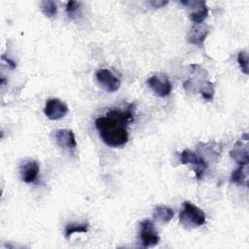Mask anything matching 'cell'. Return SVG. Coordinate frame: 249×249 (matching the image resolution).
I'll return each mask as SVG.
<instances>
[{"label": "cell", "mask_w": 249, "mask_h": 249, "mask_svg": "<svg viewBox=\"0 0 249 249\" xmlns=\"http://www.w3.org/2000/svg\"><path fill=\"white\" fill-rule=\"evenodd\" d=\"M134 106L130 104L125 110H110L98 117L95 127L102 141L110 147L124 146L128 141L127 124L133 120Z\"/></svg>", "instance_id": "1"}, {"label": "cell", "mask_w": 249, "mask_h": 249, "mask_svg": "<svg viewBox=\"0 0 249 249\" xmlns=\"http://www.w3.org/2000/svg\"><path fill=\"white\" fill-rule=\"evenodd\" d=\"M205 213L191 201H184L179 213V222L185 228H197L205 223Z\"/></svg>", "instance_id": "2"}, {"label": "cell", "mask_w": 249, "mask_h": 249, "mask_svg": "<svg viewBox=\"0 0 249 249\" xmlns=\"http://www.w3.org/2000/svg\"><path fill=\"white\" fill-rule=\"evenodd\" d=\"M180 161L182 164H189L194 170L197 180H200L208 167L207 161L197 153L189 149H185L180 154Z\"/></svg>", "instance_id": "3"}, {"label": "cell", "mask_w": 249, "mask_h": 249, "mask_svg": "<svg viewBox=\"0 0 249 249\" xmlns=\"http://www.w3.org/2000/svg\"><path fill=\"white\" fill-rule=\"evenodd\" d=\"M139 242L143 247H151L158 245L160 236L151 220L145 219L139 224Z\"/></svg>", "instance_id": "4"}, {"label": "cell", "mask_w": 249, "mask_h": 249, "mask_svg": "<svg viewBox=\"0 0 249 249\" xmlns=\"http://www.w3.org/2000/svg\"><path fill=\"white\" fill-rule=\"evenodd\" d=\"M181 4L187 7L189 18L194 22V24L203 23L207 18L209 11L206 6L205 1H181Z\"/></svg>", "instance_id": "5"}, {"label": "cell", "mask_w": 249, "mask_h": 249, "mask_svg": "<svg viewBox=\"0 0 249 249\" xmlns=\"http://www.w3.org/2000/svg\"><path fill=\"white\" fill-rule=\"evenodd\" d=\"M68 113L67 105L58 98H50L46 101L44 107L45 116L52 120L56 121L62 119Z\"/></svg>", "instance_id": "6"}, {"label": "cell", "mask_w": 249, "mask_h": 249, "mask_svg": "<svg viewBox=\"0 0 249 249\" xmlns=\"http://www.w3.org/2000/svg\"><path fill=\"white\" fill-rule=\"evenodd\" d=\"M150 89L160 97H165L172 90V84L164 75H153L147 81Z\"/></svg>", "instance_id": "7"}, {"label": "cell", "mask_w": 249, "mask_h": 249, "mask_svg": "<svg viewBox=\"0 0 249 249\" xmlns=\"http://www.w3.org/2000/svg\"><path fill=\"white\" fill-rule=\"evenodd\" d=\"M244 139L237 140L230 152L231 158L239 165H247L249 162V153H248V135L245 133Z\"/></svg>", "instance_id": "8"}, {"label": "cell", "mask_w": 249, "mask_h": 249, "mask_svg": "<svg viewBox=\"0 0 249 249\" xmlns=\"http://www.w3.org/2000/svg\"><path fill=\"white\" fill-rule=\"evenodd\" d=\"M95 77L100 86L108 92H115L121 87V81L109 69H98L95 73Z\"/></svg>", "instance_id": "9"}, {"label": "cell", "mask_w": 249, "mask_h": 249, "mask_svg": "<svg viewBox=\"0 0 249 249\" xmlns=\"http://www.w3.org/2000/svg\"><path fill=\"white\" fill-rule=\"evenodd\" d=\"M40 171V165L37 160H26L20 163L19 173L21 180L25 183H33L36 181Z\"/></svg>", "instance_id": "10"}, {"label": "cell", "mask_w": 249, "mask_h": 249, "mask_svg": "<svg viewBox=\"0 0 249 249\" xmlns=\"http://www.w3.org/2000/svg\"><path fill=\"white\" fill-rule=\"evenodd\" d=\"M209 32H210L209 25L205 23L194 24L188 33V41L193 45L202 47L203 42L208 36Z\"/></svg>", "instance_id": "11"}, {"label": "cell", "mask_w": 249, "mask_h": 249, "mask_svg": "<svg viewBox=\"0 0 249 249\" xmlns=\"http://www.w3.org/2000/svg\"><path fill=\"white\" fill-rule=\"evenodd\" d=\"M56 144L64 150H73L77 147L75 134L71 129H57L54 133Z\"/></svg>", "instance_id": "12"}, {"label": "cell", "mask_w": 249, "mask_h": 249, "mask_svg": "<svg viewBox=\"0 0 249 249\" xmlns=\"http://www.w3.org/2000/svg\"><path fill=\"white\" fill-rule=\"evenodd\" d=\"M174 216V210L166 205H159L154 209L153 218L161 223H168Z\"/></svg>", "instance_id": "13"}, {"label": "cell", "mask_w": 249, "mask_h": 249, "mask_svg": "<svg viewBox=\"0 0 249 249\" xmlns=\"http://www.w3.org/2000/svg\"><path fill=\"white\" fill-rule=\"evenodd\" d=\"M231 181L238 186H248V172L247 165H239L234 169L231 176Z\"/></svg>", "instance_id": "14"}, {"label": "cell", "mask_w": 249, "mask_h": 249, "mask_svg": "<svg viewBox=\"0 0 249 249\" xmlns=\"http://www.w3.org/2000/svg\"><path fill=\"white\" fill-rule=\"evenodd\" d=\"M89 224L88 222L84 223H68L64 228V236L65 238H70V236L75 232L86 233L89 231Z\"/></svg>", "instance_id": "15"}, {"label": "cell", "mask_w": 249, "mask_h": 249, "mask_svg": "<svg viewBox=\"0 0 249 249\" xmlns=\"http://www.w3.org/2000/svg\"><path fill=\"white\" fill-rule=\"evenodd\" d=\"M198 91L205 100L212 101L215 93V86L210 81H203L199 86Z\"/></svg>", "instance_id": "16"}, {"label": "cell", "mask_w": 249, "mask_h": 249, "mask_svg": "<svg viewBox=\"0 0 249 249\" xmlns=\"http://www.w3.org/2000/svg\"><path fill=\"white\" fill-rule=\"evenodd\" d=\"M40 8L44 16L47 18H53L57 13V6L54 1L44 0L40 3Z\"/></svg>", "instance_id": "17"}, {"label": "cell", "mask_w": 249, "mask_h": 249, "mask_svg": "<svg viewBox=\"0 0 249 249\" xmlns=\"http://www.w3.org/2000/svg\"><path fill=\"white\" fill-rule=\"evenodd\" d=\"M237 62H238V65L241 69V71L248 75L249 73V68H248V53L245 50H242L238 53L237 54Z\"/></svg>", "instance_id": "18"}, {"label": "cell", "mask_w": 249, "mask_h": 249, "mask_svg": "<svg viewBox=\"0 0 249 249\" xmlns=\"http://www.w3.org/2000/svg\"><path fill=\"white\" fill-rule=\"evenodd\" d=\"M80 5H81V3L78 2V1H69V2H67V4H66V14H67L69 18H73L77 15V12L80 8Z\"/></svg>", "instance_id": "19"}, {"label": "cell", "mask_w": 249, "mask_h": 249, "mask_svg": "<svg viewBox=\"0 0 249 249\" xmlns=\"http://www.w3.org/2000/svg\"><path fill=\"white\" fill-rule=\"evenodd\" d=\"M153 8H162L164 7L166 4H168V1H150L149 2Z\"/></svg>", "instance_id": "20"}]
</instances>
